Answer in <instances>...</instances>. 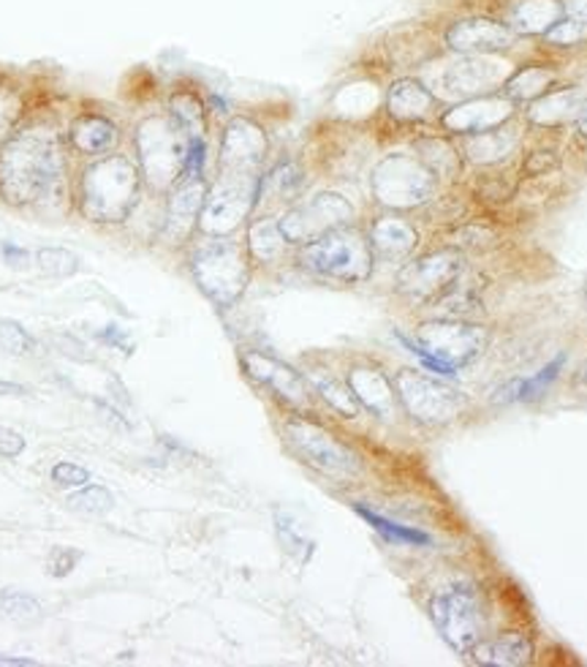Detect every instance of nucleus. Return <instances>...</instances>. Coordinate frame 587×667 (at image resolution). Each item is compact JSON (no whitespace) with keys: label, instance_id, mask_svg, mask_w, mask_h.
<instances>
[{"label":"nucleus","instance_id":"nucleus-1","mask_svg":"<svg viewBox=\"0 0 587 667\" xmlns=\"http://www.w3.org/2000/svg\"><path fill=\"white\" fill-rule=\"evenodd\" d=\"M63 186V153L46 128L9 137L0 148V197L11 204H36L57 197Z\"/></svg>","mask_w":587,"mask_h":667},{"label":"nucleus","instance_id":"nucleus-2","mask_svg":"<svg viewBox=\"0 0 587 667\" xmlns=\"http://www.w3.org/2000/svg\"><path fill=\"white\" fill-rule=\"evenodd\" d=\"M139 194L137 163L126 156H109L93 163L82 178L79 208L96 224H117L131 213Z\"/></svg>","mask_w":587,"mask_h":667},{"label":"nucleus","instance_id":"nucleus-3","mask_svg":"<svg viewBox=\"0 0 587 667\" xmlns=\"http://www.w3.org/2000/svg\"><path fill=\"white\" fill-rule=\"evenodd\" d=\"M401 341L410 349L430 371L438 377H455L457 366H466L487 347V330L479 325H468L460 319H440L421 325L416 341L401 336Z\"/></svg>","mask_w":587,"mask_h":667},{"label":"nucleus","instance_id":"nucleus-4","mask_svg":"<svg viewBox=\"0 0 587 667\" xmlns=\"http://www.w3.org/2000/svg\"><path fill=\"white\" fill-rule=\"evenodd\" d=\"M373 256L370 240L362 232L351 230V226H338L313 243L302 245L299 265L321 278L356 284V280H365L373 271Z\"/></svg>","mask_w":587,"mask_h":667},{"label":"nucleus","instance_id":"nucleus-5","mask_svg":"<svg viewBox=\"0 0 587 667\" xmlns=\"http://www.w3.org/2000/svg\"><path fill=\"white\" fill-rule=\"evenodd\" d=\"M191 271L204 295L221 308L232 306L248 284V260L232 240L215 237L199 245L191 260Z\"/></svg>","mask_w":587,"mask_h":667},{"label":"nucleus","instance_id":"nucleus-6","mask_svg":"<svg viewBox=\"0 0 587 667\" xmlns=\"http://www.w3.org/2000/svg\"><path fill=\"white\" fill-rule=\"evenodd\" d=\"M373 197L384 208L414 210L436 197L438 178L421 158L395 153L373 169Z\"/></svg>","mask_w":587,"mask_h":667},{"label":"nucleus","instance_id":"nucleus-7","mask_svg":"<svg viewBox=\"0 0 587 667\" xmlns=\"http://www.w3.org/2000/svg\"><path fill=\"white\" fill-rule=\"evenodd\" d=\"M137 148L147 180L156 189H167V186L178 183V178H183L191 137L172 115L169 118H150L139 126Z\"/></svg>","mask_w":587,"mask_h":667},{"label":"nucleus","instance_id":"nucleus-8","mask_svg":"<svg viewBox=\"0 0 587 667\" xmlns=\"http://www.w3.org/2000/svg\"><path fill=\"white\" fill-rule=\"evenodd\" d=\"M258 172H234L221 169V178L204 197V208L199 221L202 230L213 237H223L237 230L258 202Z\"/></svg>","mask_w":587,"mask_h":667},{"label":"nucleus","instance_id":"nucleus-9","mask_svg":"<svg viewBox=\"0 0 587 667\" xmlns=\"http://www.w3.org/2000/svg\"><path fill=\"white\" fill-rule=\"evenodd\" d=\"M286 438L294 447V453L305 460L308 466H313L316 472L327 474L332 479H351L360 474V458L351 453L349 447H343L340 442L327 433L319 425L308 423V420H291L286 425Z\"/></svg>","mask_w":587,"mask_h":667},{"label":"nucleus","instance_id":"nucleus-10","mask_svg":"<svg viewBox=\"0 0 587 667\" xmlns=\"http://www.w3.org/2000/svg\"><path fill=\"white\" fill-rule=\"evenodd\" d=\"M462 271H466V254L451 245L405 265L397 278V289L414 300H438L460 280Z\"/></svg>","mask_w":587,"mask_h":667},{"label":"nucleus","instance_id":"nucleus-11","mask_svg":"<svg viewBox=\"0 0 587 667\" xmlns=\"http://www.w3.org/2000/svg\"><path fill=\"white\" fill-rule=\"evenodd\" d=\"M395 388L405 409L416 420H421V423H449L466 406L462 393H457L449 384L425 377L419 371H403L395 379Z\"/></svg>","mask_w":587,"mask_h":667},{"label":"nucleus","instance_id":"nucleus-12","mask_svg":"<svg viewBox=\"0 0 587 667\" xmlns=\"http://www.w3.org/2000/svg\"><path fill=\"white\" fill-rule=\"evenodd\" d=\"M354 219V210L340 194H319L308 199L299 208L289 210L284 219L278 221L284 237L294 245H308L313 240H319L327 232L345 226Z\"/></svg>","mask_w":587,"mask_h":667},{"label":"nucleus","instance_id":"nucleus-13","mask_svg":"<svg viewBox=\"0 0 587 667\" xmlns=\"http://www.w3.org/2000/svg\"><path fill=\"white\" fill-rule=\"evenodd\" d=\"M433 622L457 652H471L481 635L479 596L473 589H451L433 602Z\"/></svg>","mask_w":587,"mask_h":667},{"label":"nucleus","instance_id":"nucleus-14","mask_svg":"<svg viewBox=\"0 0 587 667\" xmlns=\"http://www.w3.org/2000/svg\"><path fill=\"white\" fill-rule=\"evenodd\" d=\"M503 82H506V68L501 63L487 55H466L440 72V77L436 80V93L440 91L444 98L466 102V98L484 96L495 87H503Z\"/></svg>","mask_w":587,"mask_h":667},{"label":"nucleus","instance_id":"nucleus-15","mask_svg":"<svg viewBox=\"0 0 587 667\" xmlns=\"http://www.w3.org/2000/svg\"><path fill=\"white\" fill-rule=\"evenodd\" d=\"M514 102L503 93H484V96H473L451 107L449 113L440 118L446 131L460 134V137H473V134L492 131L512 120Z\"/></svg>","mask_w":587,"mask_h":667},{"label":"nucleus","instance_id":"nucleus-16","mask_svg":"<svg viewBox=\"0 0 587 667\" xmlns=\"http://www.w3.org/2000/svg\"><path fill=\"white\" fill-rule=\"evenodd\" d=\"M516 33L506 22L490 20V17H468L455 22L446 31V44L460 55H492L503 52L514 44Z\"/></svg>","mask_w":587,"mask_h":667},{"label":"nucleus","instance_id":"nucleus-17","mask_svg":"<svg viewBox=\"0 0 587 667\" xmlns=\"http://www.w3.org/2000/svg\"><path fill=\"white\" fill-rule=\"evenodd\" d=\"M267 156V137L250 120H232L221 142V169L234 172H258V163Z\"/></svg>","mask_w":587,"mask_h":667},{"label":"nucleus","instance_id":"nucleus-18","mask_svg":"<svg viewBox=\"0 0 587 667\" xmlns=\"http://www.w3.org/2000/svg\"><path fill=\"white\" fill-rule=\"evenodd\" d=\"M243 362L256 382L267 384V388L275 390V393L284 398V401L294 403V406H305V403H308V390H305L299 373H294L289 366H284V362L273 360V357H264L256 352L245 354Z\"/></svg>","mask_w":587,"mask_h":667},{"label":"nucleus","instance_id":"nucleus-19","mask_svg":"<svg viewBox=\"0 0 587 667\" xmlns=\"http://www.w3.org/2000/svg\"><path fill=\"white\" fill-rule=\"evenodd\" d=\"M204 197H207V189H204L202 178H183V183L174 189L172 199H169V213H167L169 237L183 240L188 232H191L193 221L202 215Z\"/></svg>","mask_w":587,"mask_h":667},{"label":"nucleus","instance_id":"nucleus-20","mask_svg":"<svg viewBox=\"0 0 587 667\" xmlns=\"http://www.w3.org/2000/svg\"><path fill=\"white\" fill-rule=\"evenodd\" d=\"M566 17V6L561 0H514L506 11V25L525 36H544L557 20Z\"/></svg>","mask_w":587,"mask_h":667},{"label":"nucleus","instance_id":"nucleus-21","mask_svg":"<svg viewBox=\"0 0 587 667\" xmlns=\"http://www.w3.org/2000/svg\"><path fill=\"white\" fill-rule=\"evenodd\" d=\"M367 240L373 254H378L381 260L397 262L405 260V256L416 248L419 235H416V230L408 221L397 219V215H384V219L375 221Z\"/></svg>","mask_w":587,"mask_h":667},{"label":"nucleus","instance_id":"nucleus-22","mask_svg":"<svg viewBox=\"0 0 587 667\" xmlns=\"http://www.w3.org/2000/svg\"><path fill=\"white\" fill-rule=\"evenodd\" d=\"M433 93L419 80H397L386 93V109L395 120L416 123L425 120L433 109Z\"/></svg>","mask_w":587,"mask_h":667},{"label":"nucleus","instance_id":"nucleus-23","mask_svg":"<svg viewBox=\"0 0 587 667\" xmlns=\"http://www.w3.org/2000/svg\"><path fill=\"white\" fill-rule=\"evenodd\" d=\"M471 654L479 665L516 667L531 663L533 646L525 635H520V632H506V635H498L492 637V640L477 643V646L471 648Z\"/></svg>","mask_w":587,"mask_h":667},{"label":"nucleus","instance_id":"nucleus-24","mask_svg":"<svg viewBox=\"0 0 587 667\" xmlns=\"http://www.w3.org/2000/svg\"><path fill=\"white\" fill-rule=\"evenodd\" d=\"M349 388L354 393L356 403L370 409L375 417L386 420L395 409V390L386 382V377H381L378 371H370V368H356L349 377Z\"/></svg>","mask_w":587,"mask_h":667},{"label":"nucleus","instance_id":"nucleus-25","mask_svg":"<svg viewBox=\"0 0 587 667\" xmlns=\"http://www.w3.org/2000/svg\"><path fill=\"white\" fill-rule=\"evenodd\" d=\"M585 96L579 87H563V91H549L542 98L531 102L527 118L536 126H563L568 120H577L579 107H583Z\"/></svg>","mask_w":587,"mask_h":667},{"label":"nucleus","instance_id":"nucleus-26","mask_svg":"<svg viewBox=\"0 0 587 667\" xmlns=\"http://www.w3.org/2000/svg\"><path fill=\"white\" fill-rule=\"evenodd\" d=\"M557 74L549 66H522L514 74H509L503 82V96H509L512 102H536L544 93L552 91Z\"/></svg>","mask_w":587,"mask_h":667},{"label":"nucleus","instance_id":"nucleus-27","mask_svg":"<svg viewBox=\"0 0 587 667\" xmlns=\"http://www.w3.org/2000/svg\"><path fill=\"white\" fill-rule=\"evenodd\" d=\"M516 148V134L512 128H492V131L484 134H473V137H466V148L462 153L471 158L473 163H495L503 161L512 150Z\"/></svg>","mask_w":587,"mask_h":667},{"label":"nucleus","instance_id":"nucleus-28","mask_svg":"<svg viewBox=\"0 0 587 667\" xmlns=\"http://www.w3.org/2000/svg\"><path fill=\"white\" fill-rule=\"evenodd\" d=\"M305 189V172L299 169V163L284 161L262 178L258 183V199L264 202H294Z\"/></svg>","mask_w":587,"mask_h":667},{"label":"nucleus","instance_id":"nucleus-29","mask_svg":"<svg viewBox=\"0 0 587 667\" xmlns=\"http://www.w3.org/2000/svg\"><path fill=\"white\" fill-rule=\"evenodd\" d=\"M72 139L76 150H82L85 156H102L109 153L117 145V128L107 118L87 115V118H79L74 123Z\"/></svg>","mask_w":587,"mask_h":667},{"label":"nucleus","instance_id":"nucleus-30","mask_svg":"<svg viewBox=\"0 0 587 667\" xmlns=\"http://www.w3.org/2000/svg\"><path fill=\"white\" fill-rule=\"evenodd\" d=\"M563 362H566V357H557V360H552L547 368H542V371L536 373V377L531 379H514L512 384H506V388L498 390L495 401H538L544 393H547V388L557 379V373H561Z\"/></svg>","mask_w":587,"mask_h":667},{"label":"nucleus","instance_id":"nucleus-31","mask_svg":"<svg viewBox=\"0 0 587 667\" xmlns=\"http://www.w3.org/2000/svg\"><path fill=\"white\" fill-rule=\"evenodd\" d=\"M44 607L33 594L20 589H3L0 591V618L11 624H33L39 622Z\"/></svg>","mask_w":587,"mask_h":667},{"label":"nucleus","instance_id":"nucleus-32","mask_svg":"<svg viewBox=\"0 0 587 667\" xmlns=\"http://www.w3.org/2000/svg\"><path fill=\"white\" fill-rule=\"evenodd\" d=\"M250 251L258 262H275L286 251L289 240L280 232V224L273 219H262L250 226Z\"/></svg>","mask_w":587,"mask_h":667},{"label":"nucleus","instance_id":"nucleus-33","mask_svg":"<svg viewBox=\"0 0 587 667\" xmlns=\"http://www.w3.org/2000/svg\"><path fill=\"white\" fill-rule=\"evenodd\" d=\"M419 158L433 169L436 178H455L462 169V156L446 139H425V142H419Z\"/></svg>","mask_w":587,"mask_h":667},{"label":"nucleus","instance_id":"nucleus-34","mask_svg":"<svg viewBox=\"0 0 587 667\" xmlns=\"http://www.w3.org/2000/svg\"><path fill=\"white\" fill-rule=\"evenodd\" d=\"M169 109H172L169 115L180 123V128H183L188 137L191 139L204 137V109L193 93H178V96H172Z\"/></svg>","mask_w":587,"mask_h":667},{"label":"nucleus","instance_id":"nucleus-35","mask_svg":"<svg viewBox=\"0 0 587 667\" xmlns=\"http://www.w3.org/2000/svg\"><path fill=\"white\" fill-rule=\"evenodd\" d=\"M356 512H360L362 518H365L367 523L373 526L375 531H378V534H384L386 540L405 542V546H427V542H430V537H427L425 531L410 529V526H401V523H395V520H389V518H381L378 512L365 510L362 505H356Z\"/></svg>","mask_w":587,"mask_h":667},{"label":"nucleus","instance_id":"nucleus-36","mask_svg":"<svg viewBox=\"0 0 587 667\" xmlns=\"http://www.w3.org/2000/svg\"><path fill=\"white\" fill-rule=\"evenodd\" d=\"M310 379H313L316 390L324 395V401L330 403L332 409H338V412L345 414V417H356V412H360V403H356V398H354V393H351L349 384L338 382V379L327 377V373H313Z\"/></svg>","mask_w":587,"mask_h":667},{"label":"nucleus","instance_id":"nucleus-37","mask_svg":"<svg viewBox=\"0 0 587 667\" xmlns=\"http://www.w3.org/2000/svg\"><path fill=\"white\" fill-rule=\"evenodd\" d=\"M68 505H72V510L82 515L104 518V515H109L111 507H115V499H111L109 490L102 488V485H82V490L68 499Z\"/></svg>","mask_w":587,"mask_h":667},{"label":"nucleus","instance_id":"nucleus-38","mask_svg":"<svg viewBox=\"0 0 587 667\" xmlns=\"http://www.w3.org/2000/svg\"><path fill=\"white\" fill-rule=\"evenodd\" d=\"M0 349L6 354L22 357L36 349V341H33V336L22 325H17L11 319H0Z\"/></svg>","mask_w":587,"mask_h":667},{"label":"nucleus","instance_id":"nucleus-39","mask_svg":"<svg viewBox=\"0 0 587 667\" xmlns=\"http://www.w3.org/2000/svg\"><path fill=\"white\" fill-rule=\"evenodd\" d=\"M544 39L555 46H577L583 44V41H587V22L566 14L563 20H557L547 33H544Z\"/></svg>","mask_w":587,"mask_h":667},{"label":"nucleus","instance_id":"nucleus-40","mask_svg":"<svg viewBox=\"0 0 587 667\" xmlns=\"http://www.w3.org/2000/svg\"><path fill=\"white\" fill-rule=\"evenodd\" d=\"M36 262L41 271L50 275H72L79 267V260L66 248H41Z\"/></svg>","mask_w":587,"mask_h":667},{"label":"nucleus","instance_id":"nucleus-41","mask_svg":"<svg viewBox=\"0 0 587 667\" xmlns=\"http://www.w3.org/2000/svg\"><path fill=\"white\" fill-rule=\"evenodd\" d=\"M22 113V102L14 91L0 87V145L11 137V128L17 126Z\"/></svg>","mask_w":587,"mask_h":667},{"label":"nucleus","instance_id":"nucleus-42","mask_svg":"<svg viewBox=\"0 0 587 667\" xmlns=\"http://www.w3.org/2000/svg\"><path fill=\"white\" fill-rule=\"evenodd\" d=\"M82 553L76 548H55L50 553V561H46V570H50L52 578H66L72 575V570L79 564Z\"/></svg>","mask_w":587,"mask_h":667},{"label":"nucleus","instance_id":"nucleus-43","mask_svg":"<svg viewBox=\"0 0 587 667\" xmlns=\"http://www.w3.org/2000/svg\"><path fill=\"white\" fill-rule=\"evenodd\" d=\"M87 479H90V472L76 464H57L52 469V483L61 485V488H82V485H87Z\"/></svg>","mask_w":587,"mask_h":667},{"label":"nucleus","instance_id":"nucleus-44","mask_svg":"<svg viewBox=\"0 0 587 667\" xmlns=\"http://www.w3.org/2000/svg\"><path fill=\"white\" fill-rule=\"evenodd\" d=\"M490 240H495V235H492V230H487V226L481 224H466L460 230V243H457V248H484Z\"/></svg>","mask_w":587,"mask_h":667},{"label":"nucleus","instance_id":"nucleus-45","mask_svg":"<svg viewBox=\"0 0 587 667\" xmlns=\"http://www.w3.org/2000/svg\"><path fill=\"white\" fill-rule=\"evenodd\" d=\"M557 167V156L552 150H538V153H531V158L525 161V174L531 178H538V174H547L549 169Z\"/></svg>","mask_w":587,"mask_h":667},{"label":"nucleus","instance_id":"nucleus-46","mask_svg":"<svg viewBox=\"0 0 587 667\" xmlns=\"http://www.w3.org/2000/svg\"><path fill=\"white\" fill-rule=\"evenodd\" d=\"M22 449H25V438L17 431H9L0 425V455H3V458H17Z\"/></svg>","mask_w":587,"mask_h":667},{"label":"nucleus","instance_id":"nucleus-47","mask_svg":"<svg viewBox=\"0 0 587 667\" xmlns=\"http://www.w3.org/2000/svg\"><path fill=\"white\" fill-rule=\"evenodd\" d=\"M568 17H577V20L587 22V0H563Z\"/></svg>","mask_w":587,"mask_h":667},{"label":"nucleus","instance_id":"nucleus-48","mask_svg":"<svg viewBox=\"0 0 587 667\" xmlns=\"http://www.w3.org/2000/svg\"><path fill=\"white\" fill-rule=\"evenodd\" d=\"M102 338H104V341L115 343V347H117V349H122V352H131V349H134L131 343L122 341V338H120V330H117V327H107V330L102 332Z\"/></svg>","mask_w":587,"mask_h":667},{"label":"nucleus","instance_id":"nucleus-49","mask_svg":"<svg viewBox=\"0 0 587 667\" xmlns=\"http://www.w3.org/2000/svg\"><path fill=\"white\" fill-rule=\"evenodd\" d=\"M36 659H28V657H6V654H0V667H36Z\"/></svg>","mask_w":587,"mask_h":667},{"label":"nucleus","instance_id":"nucleus-50","mask_svg":"<svg viewBox=\"0 0 587 667\" xmlns=\"http://www.w3.org/2000/svg\"><path fill=\"white\" fill-rule=\"evenodd\" d=\"M22 393H25V388H20V384L0 382V398H6V395H22Z\"/></svg>","mask_w":587,"mask_h":667},{"label":"nucleus","instance_id":"nucleus-51","mask_svg":"<svg viewBox=\"0 0 587 667\" xmlns=\"http://www.w3.org/2000/svg\"><path fill=\"white\" fill-rule=\"evenodd\" d=\"M577 128H579V134H583V137H587V96H585L583 107H579V113H577Z\"/></svg>","mask_w":587,"mask_h":667},{"label":"nucleus","instance_id":"nucleus-52","mask_svg":"<svg viewBox=\"0 0 587 667\" xmlns=\"http://www.w3.org/2000/svg\"><path fill=\"white\" fill-rule=\"evenodd\" d=\"M574 388H577L579 393H585V395H587V362H585L583 368H579L577 379H574Z\"/></svg>","mask_w":587,"mask_h":667}]
</instances>
